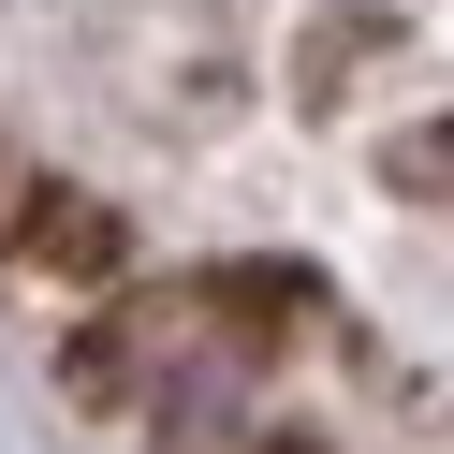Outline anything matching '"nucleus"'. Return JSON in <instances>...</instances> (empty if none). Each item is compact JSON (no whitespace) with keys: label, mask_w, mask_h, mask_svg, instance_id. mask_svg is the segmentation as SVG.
<instances>
[{"label":"nucleus","mask_w":454,"mask_h":454,"mask_svg":"<svg viewBox=\"0 0 454 454\" xmlns=\"http://www.w3.org/2000/svg\"><path fill=\"white\" fill-rule=\"evenodd\" d=\"M395 191H425V206H440V191H454V132H411V147H395Z\"/></svg>","instance_id":"f03ea898"},{"label":"nucleus","mask_w":454,"mask_h":454,"mask_svg":"<svg viewBox=\"0 0 454 454\" xmlns=\"http://www.w3.org/2000/svg\"><path fill=\"white\" fill-rule=\"evenodd\" d=\"M15 220H30V235H15V249H30L44 278H103V264H118V220H103L89 191H30V206H15Z\"/></svg>","instance_id":"f257e3e1"}]
</instances>
